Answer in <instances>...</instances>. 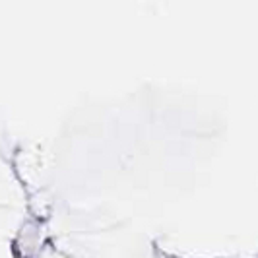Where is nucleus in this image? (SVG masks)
Segmentation results:
<instances>
[]
</instances>
